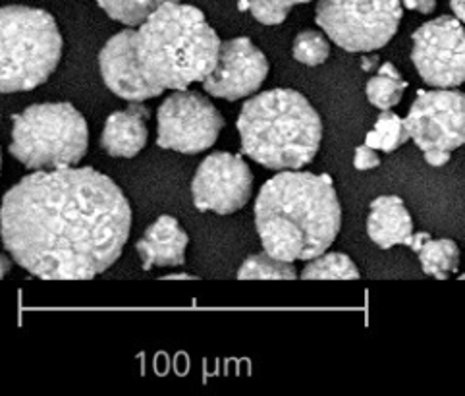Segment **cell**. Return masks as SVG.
Masks as SVG:
<instances>
[{
    "label": "cell",
    "instance_id": "1",
    "mask_svg": "<svg viewBox=\"0 0 465 396\" xmlns=\"http://www.w3.org/2000/svg\"><path fill=\"white\" fill-rule=\"evenodd\" d=\"M132 209L113 178L91 166L35 171L3 197L0 236L22 269L43 281H89L128 242Z\"/></svg>",
    "mask_w": 465,
    "mask_h": 396
},
{
    "label": "cell",
    "instance_id": "2",
    "mask_svg": "<svg viewBox=\"0 0 465 396\" xmlns=\"http://www.w3.org/2000/svg\"><path fill=\"white\" fill-rule=\"evenodd\" d=\"M221 43L199 8L166 3L142 25L104 43L99 72L114 95L147 101L166 89L203 82L216 64Z\"/></svg>",
    "mask_w": 465,
    "mask_h": 396
},
{
    "label": "cell",
    "instance_id": "3",
    "mask_svg": "<svg viewBox=\"0 0 465 396\" xmlns=\"http://www.w3.org/2000/svg\"><path fill=\"white\" fill-rule=\"evenodd\" d=\"M262 250L284 262H312L327 252L342 226L332 178L281 171L262 184L255 202Z\"/></svg>",
    "mask_w": 465,
    "mask_h": 396
},
{
    "label": "cell",
    "instance_id": "4",
    "mask_svg": "<svg viewBox=\"0 0 465 396\" xmlns=\"http://www.w3.org/2000/svg\"><path fill=\"white\" fill-rule=\"evenodd\" d=\"M243 155L271 171H300L317 157L322 122L302 94L271 89L245 101L238 116Z\"/></svg>",
    "mask_w": 465,
    "mask_h": 396
},
{
    "label": "cell",
    "instance_id": "5",
    "mask_svg": "<svg viewBox=\"0 0 465 396\" xmlns=\"http://www.w3.org/2000/svg\"><path fill=\"white\" fill-rule=\"evenodd\" d=\"M0 89L31 91L45 84L62 56V35L49 12L29 6L0 10Z\"/></svg>",
    "mask_w": 465,
    "mask_h": 396
},
{
    "label": "cell",
    "instance_id": "6",
    "mask_svg": "<svg viewBox=\"0 0 465 396\" xmlns=\"http://www.w3.org/2000/svg\"><path fill=\"white\" fill-rule=\"evenodd\" d=\"M12 122L10 155L31 171L66 169L87 153V122L70 103L27 106Z\"/></svg>",
    "mask_w": 465,
    "mask_h": 396
},
{
    "label": "cell",
    "instance_id": "7",
    "mask_svg": "<svg viewBox=\"0 0 465 396\" xmlns=\"http://www.w3.org/2000/svg\"><path fill=\"white\" fill-rule=\"evenodd\" d=\"M400 0H319L315 22L348 53H371L382 49L400 27Z\"/></svg>",
    "mask_w": 465,
    "mask_h": 396
},
{
    "label": "cell",
    "instance_id": "8",
    "mask_svg": "<svg viewBox=\"0 0 465 396\" xmlns=\"http://www.w3.org/2000/svg\"><path fill=\"white\" fill-rule=\"evenodd\" d=\"M157 120V145L185 155L211 149L226 124L221 111L205 95L185 89L164 99Z\"/></svg>",
    "mask_w": 465,
    "mask_h": 396
},
{
    "label": "cell",
    "instance_id": "9",
    "mask_svg": "<svg viewBox=\"0 0 465 396\" xmlns=\"http://www.w3.org/2000/svg\"><path fill=\"white\" fill-rule=\"evenodd\" d=\"M411 41V60L425 84L440 89L465 84V27L458 16L423 24Z\"/></svg>",
    "mask_w": 465,
    "mask_h": 396
},
{
    "label": "cell",
    "instance_id": "10",
    "mask_svg": "<svg viewBox=\"0 0 465 396\" xmlns=\"http://www.w3.org/2000/svg\"><path fill=\"white\" fill-rule=\"evenodd\" d=\"M421 151H454L465 144V94L458 89L420 91L406 118Z\"/></svg>",
    "mask_w": 465,
    "mask_h": 396
},
{
    "label": "cell",
    "instance_id": "11",
    "mask_svg": "<svg viewBox=\"0 0 465 396\" xmlns=\"http://www.w3.org/2000/svg\"><path fill=\"white\" fill-rule=\"evenodd\" d=\"M253 174L242 155L211 153L201 161L192 180L193 203L199 211L232 215L252 197Z\"/></svg>",
    "mask_w": 465,
    "mask_h": 396
},
{
    "label": "cell",
    "instance_id": "12",
    "mask_svg": "<svg viewBox=\"0 0 465 396\" xmlns=\"http://www.w3.org/2000/svg\"><path fill=\"white\" fill-rule=\"evenodd\" d=\"M269 75V60L247 37L221 43L219 58L201 82L213 97L238 101L257 94Z\"/></svg>",
    "mask_w": 465,
    "mask_h": 396
},
{
    "label": "cell",
    "instance_id": "13",
    "mask_svg": "<svg viewBox=\"0 0 465 396\" xmlns=\"http://www.w3.org/2000/svg\"><path fill=\"white\" fill-rule=\"evenodd\" d=\"M188 243L190 236L180 226V223L174 217L163 215L135 242V250L139 257H142L143 271H151L153 267L183 265Z\"/></svg>",
    "mask_w": 465,
    "mask_h": 396
},
{
    "label": "cell",
    "instance_id": "14",
    "mask_svg": "<svg viewBox=\"0 0 465 396\" xmlns=\"http://www.w3.org/2000/svg\"><path fill=\"white\" fill-rule=\"evenodd\" d=\"M149 109L143 101H132L126 111L113 113L104 122L101 147L106 155L132 159L147 144Z\"/></svg>",
    "mask_w": 465,
    "mask_h": 396
},
{
    "label": "cell",
    "instance_id": "15",
    "mask_svg": "<svg viewBox=\"0 0 465 396\" xmlns=\"http://www.w3.org/2000/svg\"><path fill=\"white\" fill-rule=\"evenodd\" d=\"M367 234L379 248L391 250L413 240V221L408 207L398 195H381L371 202Z\"/></svg>",
    "mask_w": 465,
    "mask_h": 396
},
{
    "label": "cell",
    "instance_id": "16",
    "mask_svg": "<svg viewBox=\"0 0 465 396\" xmlns=\"http://www.w3.org/2000/svg\"><path fill=\"white\" fill-rule=\"evenodd\" d=\"M417 255H420L425 275L439 281L452 277L460 269V248L454 240L429 238Z\"/></svg>",
    "mask_w": 465,
    "mask_h": 396
},
{
    "label": "cell",
    "instance_id": "17",
    "mask_svg": "<svg viewBox=\"0 0 465 396\" xmlns=\"http://www.w3.org/2000/svg\"><path fill=\"white\" fill-rule=\"evenodd\" d=\"M408 84L401 80L398 68L391 63H384L379 74L367 82V99L381 111H391L401 101Z\"/></svg>",
    "mask_w": 465,
    "mask_h": 396
},
{
    "label": "cell",
    "instance_id": "18",
    "mask_svg": "<svg viewBox=\"0 0 465 396\" xmlns=\"http://www.w3.org/2000/svg\"><path fill=\"white\" fill-rule=\"evenodd\" d=\"M360 269L346 253H321L302 271L303 281H358Z\"/></svg>",
    "mask_w": 465,
    "mask_h": 396
},
{
    "label": "cell",
    "instance_id": "19",
    "mask_svg": "<svg viewBox=\"0 0 465 396\" xmlns=\"http://www.w3.org/2000/svg\"><path fill=\"white\" fill-rule=\"evenodd\" d=\"M240 281H293L298 279V271L290 262L278 259L262 250V253L250 255L238 269Z\"/></svg>",
    "mask_w": 465,
    "mask_h": 396
},
{
    "label": "cell",
    "instance_id": "20",
    "mask_svg": "<svg viewBox=\"0 0 465 396\" xmlns=\"http://www.w3.org/2000/svg\"><path fill=\"white\" fill-rule=\"evenodd\" d=\"M108 18L128 27L142 25L153 12H157L166 3H180V0H97Z\"/></svg>",
    "mask_w": 465,
    "mask_h": 396
},
{
    "label": "cell",
    "instance_id": "21",
    "mask_svg": "<svg viewBox=\"0 0 465 396\" xmlns=\"http://www.w3.org/2000/svg\"><path fill=\"white\" fill-rule=\"evenodd\" d=\"M410 138L411 135L406 128V120L400 118L396 113L382 111L375 128L367 134L365 144L373 149L392 153V151L400 149Z\"/></svg>",
    "mask_w": 465,
    "mask_h": 396
},
{
    "label": "cell",
    "instance_id": "22",
    "mask_svg": "<svg viewBox=\"0 0 465 396\" xmlns=\"http://www.w3.org/2000/svg\"><path fill=\"white\" fill-rule=\"evenodd\" d=\"M312 3V0H240L242 12H252L253 18L265 25L282 24L293 6Z\"/></svg>",
    "mask_w": 465,
    "mask_h": 396
},
{
    "label": "cell",
    "instance_id": "23",
    "mask_svg": "<svg viewBox=\"0 0 465 396\" xmlns=\"http://www.w3.org/2000/svg\"><path fill=\"white\" fill-rule=\"evenodd\" d=\"M293 58L305 66H319L331 56V45L322 34L315 29H305L293 39Z\"/></svg>",
    "mask_w": 465,
    "mask_h": 396
},
{
    "label": "cell",
    "instance_id": "24",
    "mask_svg": "<svg viewBox=\"0 0 465 396\" xmlns=\"http://www.w3.org/2000/svg\"><path fill=\"white\" fill-rule=\"evenodd\" d=\"M381 164L379 155L373 151V147H369L367 144L360 145L355 149V157H353V166L358 171H371V169H377Z\"/></svg>",
    "mask_w": 465,
    "mask_h": 396
},
{
    "label": "cell",
    "instance_id": "25",
    "mask_svg": "<svg viewBox=\"0 0 465 396\" xmlns=\"http://www.w3.org/2000/svg\"><path fill=\"white\" fill-rule=\"evenodd\" d=\"M425 161L430 166H444L450 161V151H444V149H430V151H423Z\"/></svg>",
    "mask_w": 465,
    "mask_h": 396
},
{
    "label": "cell",
    "instance_id": "26",
    "mask_svg": "<svg viewBox=\"0 0 465 396\" xmlns=\"http://www.w3.org/2000/svg\"><path fill=\"white\" fill-rule=\"evenodd\" d=\"M408 10L413 12H421V14H430L432 10L437 8V0H401Z\"/></svg>",
    "mask_w": 465,
    "mask_h": 396
},
{
    "label": "cell",
    "instance_id": "27",
    "mask_svg": "<svg viewBox=\"0 0 465 396\" xmlns=\"http://www.w3.org/2000/svg\"><path fill=\"white\" fill-rule=\"evenodd\" d=\"M454 16H458L465 24V0H450Z\"/></svg>",
    "mask_w": 465,
    "mask_h": 396
},
{
    "label": "cell",
    "instance_id": "28",
    "mask_svg": "<svg viewBox=\"0 0 465 396\" xmlns=\"http://www.w3.org/2000/svg\"><path fill=\"white\" fill-rule=\"evenodd\" d=\"M377 64H379V56H363L361 60V66L365 72H371Z\"/></svg>",
    "mask_w": 465,
    "mask_h": 396
},
{
    "label": "cell",
    "instance_id": "29",
    "mask_svg": "<svg viewBox=\"0 0 465 396\" xmlns=\"http://www.w3.org/2000/svg\"><path fill=\"white\" fill-rule=\"evenodd\" d=\"M197 277L190 275V272H174V275H166L164 281H195Z\"/></svg>",
    "mask_w": 465,
    "mask_h": 396
},
{
    "label": "cell",
    "instance_id": "30",
    "mask_svg": "<svg viewBox=\"0 0 465 396\" xmlns=\"http://www.w3.org/2000/svg\"><path fill=\"white\" fill-rule=\"evenodd\" d=\"M8 271H10V263H8V259H5V255H3V275H6Z\"/></svg>",
    "mask_w": 465,
    "mask_h": 396
},
{
    "label": "cell",
    "instance_id": "31",
    "mask_svg": "<svg viewBox=\"0 0 465 396\" xmlns=\"http://www.w3.org/2000/svg\"><path fill=\"white\" fill-rule=\"evenodd\" d=\"M460 279H461V281H465V272H463V275H460Z\"/></svg>",
    "mask_w": 465,
    "mask_h": 396
}]
</instances>
